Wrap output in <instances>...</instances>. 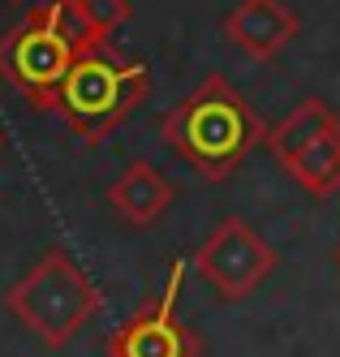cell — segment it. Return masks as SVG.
I'll list each match as a JSON object with an SVG mask.
<instances>
[{
  "label": "cell",
  "mask_w": 340,
  "mask_h": 357,
  "mask_svg": "<svg viewBox=\"0 0 340 357\" xmlns=\"http://www.w3.org/2000/svg\"><path fill=\"white\" fill-rule=\"evenodd\" d=\"M160 134L172 155H181L198 176L224 181V176H232L250 160L254 146H263L267 125L228 86L224 73H212L177 108L164 112Z\"/></svg>",
  "instance_id": "1"
},
{
  "label": "cell",
  "mask_w": 340,
  "mask_h": 357,
  "mask_svg": "<svg viewBox=\"0 0 340 357\" xmlns=\"http://www.w3.org/2000/svg\"><path fill=\"white\" fill-rule=\"evenodd\" d=\"M108 43L82 9V0H47L13 31L0 35V78L26 95L39 112H52L65 73L87 47Z\"/></svg>",
  "instance_id": "2"
},
{
  "label": "cell",
  "mask_w": 340,
  "mask_h": 357,
  "mask_svg": "<svg viewBox=\"0 0 340 357\" xmlns=\"http://www.w3.org/2000/svg\"><path fill=\"white\" fill-rule=\"evenodd\" d=\"M147 99V65L125 61L112 43L87 47L57 91V112L82 142H103Z\"/></svg>",
  "instance_id": "3"
},
{
  "label": "cell",
  "mask_w": 340,
  "mask_h": 357,
  "mask_svg": "<svg viewBox=\"0 0 340 357\" xmlns=\"http://www.w3.org/2000/svg\"><path fill=\"white\" fill-rule=\"evenodd\" d=\"M99 305L103 293L95 289V280L61 245L43 250L39 263L5 293V310L47 349H65L95 319Z\"/></svg>",
  "instance_id": "4"
},
{
  "label": "cell",
  "mask_w": 340,
  "mask_h": 357,
  "mask_svg": "<svg viewBox=\"0 0 340 357\" xmlns=\"http://www.w3.org/2000/svg\"><path fill=\"white\" fill-rule=\"evenodd\" d=\"M186 259H177L164 275V293L138 305L108 340L103 353L108 357H202V336L194 327H186L177 319V297L186 284Z\"/></svg>",
  "instance_id": "5"
},
{
  "label": "cell",
  "mask_w": 340,
  "mask_h": 357,
  "mask_svg": "<svg viewBox=\"0 0 340 357\" xmlns=\"http://www.w3.org/2000/svg\"><path fill=\"white\" fill-rule=\"evenodd\" d=\"M276 263H280V254L258 237V228L246 224L242 215H228L216 233L194 250V271L224 301H246L276 271Z\"/></svg>",
  "instance_id": "6"
},
{
  "label": "cell",
  "mask_w": 340,
  "mask_h": 357,
  "mask_svg": "<svg viewBox=\"0 0 340 357\" xmlns=\"http://www.w3.org/2000/svg\"><path fill=\"white\" fill-rule=\"evenodd\" d=\"M302 31L297 9L284 0H237L224 17V39L237 47L246 61H276Z\"/></svg>",
  "instance_id": "7"
},
{
  "label": "cell",
  "mask_w": 340,
  "mask_h": 357,
  "mask_svg": "<svg viewBox=\"0 0 340 357\" xmlns=\"http://www.w3.org/2000/svg\"><path fill=\"white\" fill-rule=\"evenodd\" d=\"M172 181L147 160H134V164H125L121 176L108 185V202H112V211L129 224V228H151V224H160L164 211L172 207Z\"/></svg>",
  "instance_id": "8"
},
{
  "label": "cell",
  "mask_w": 340,
  "mask_h": 357,
  "mask_svg": "<svg viewBox=\"0 0 340 357\" xmlns=\"http://www.w3.org/2000/svg\"><path fill=\"white\" fill-rule=\"evenodd\" d=\"M332 121H340L336 116V108L327 104V99H302V104H293L289 112H284L272 130H267V138H263V146L272 151V160L284 168L302 146H310Z\"/></svg>",
  "instance_id": "9"
},
{
  "label": "cell",
  "mask_w": 340,
  "mask_h": 357,
  "mask_svg": "<svg viewBox=\"0 0 340 357\" xmlns=\"http://www.w3.org/2000/svg\"><path fill=\"white\" fill-rule=\"evenodd\" d=\"M284 172H289L310 198L340 194V121H332L315 142L302 146L297 155L284 164Z\"/></svg>",
  "instance_id": "10"
},
{
  "label": "cell",
  "mask_w": 340,
  "mask_h": 357,
  "mask_svg": "<svg viewBox=\"0 0 340 357\" xmlns=\"http://www.w3.org/2000/svg\"><path fill=\"white\" fill-rule=\"evenodd\" d=\"M82 9L91 17V26L103 35V39H112L129 17H134V5L129 0H82Z\"/></svg>",
  "instance_id": "11"
},
{
  "label": "cell",
  "mask_w": 340,
  "mask_h": 357,
  "mask_svg": "<svg viewBox=\"0 0 340 357\" xmlns=\"http://www.w3.org/2000/svg\"><path fill=\"white\" fill-rule=\"evenodd\" d=\"M9 5H26V0H9Z\"/></svg>",
  "instance_id": "12"
},
{
  "label": "cell",
  "mask_w": 340,
  "mask_h": 357,
  "mask_svg": "<svg viewBox=\"0 0 340 357\" xmlns=\"http://www.w3.org/2000/svg\"><path fill=\"white\" fill-rule=\"evenodd\" d=\"M0 146H5V134H0Z\"/></svg>",
  "instance_id": "13"
},
{
  "label": "cell",
  "mask_w": 340,
  "mask_h": 357,
  "mask_svg": "<svg viewBox=\"0 0 340 357\" xmlns=\"http://www.w3.org/2000/svg\"><path fill=\"white\" fill-rule=\"evenodd\" d=\"M336 263H340V250H336Z\"/></svg>",
  "instance_id": "14"
}]
</instances>
